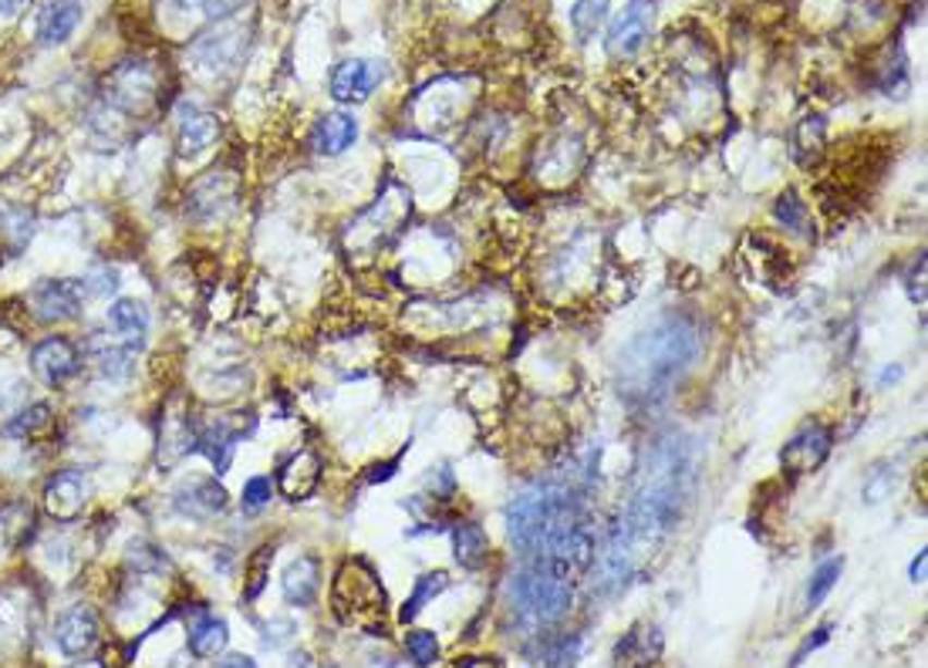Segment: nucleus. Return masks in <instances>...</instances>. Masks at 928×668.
Instances as JSON below:
<instances>
[{"mask_svg": "<svg viewBox=\"0 0 928 668\" xmlns=\"http://www.w3.org/2000/svg\"><path fill=\"white\" fill-rule=\"evenodd\" d=\"M240 433L230 426V422H213V426L196 429V449L210 456V463L217 466V473H227L230 460H233V449H236Z\"/></svg>", "mask_w": 928, "mask_h": 668, "instance_id": "a878e982", "label": "nucleus"}, {"mask_svg": "<svg viewBox=\"0 0 928 668\" xmlns=\"http://www.w3.org/2000/svg\"><path fill=\"white\" fill-rule=\"evenodd\" d=\"M510 602L524 618L537 624H558L574 605V581L534 560L530 568H524L510 581Z\"/></svg>", "mask_w": 928, "mask_h": 668, "instance_id": "39448f33", "label": "nucleus"}, {"mask_svg": "<svg viewBox=\"0 0 928 668\" xmlns=\"http://www.w3.org/2000/svg\"><path fill=\"white\" fill-rule=\"evenodd\" d=\"M608 11H611V0H577V4L571 8V27H574L577 38L581 41L598 38V31L608 21Z\"/></svg>", "mask_w": 928, "mask_h": 668, "instance_id": "cd10ccee", "label": "nucleus"}, {"mask_svg": "<svg viewBox=\"0 0 928 668\" xmlns=\"http://www.w3.org/2000/svg\"><path fill=\"white\" fill-rule=\"evenodd\" d=\"M82 0H48L38 14V41L48 48L64 45L82 24Z\"/></svg>", "mask_w": 928, "mask_h": 668, "instance_id": "a211bd4d", "label": "nucleus"}, {"mask_svg": "<svg viewBox=\"0 0 928 668\" xmlns=\"http://www.w3.org/2000/svg\"><path fill=\"white\" fill-rule=\"evenodd\" d=\"M220 138V122L210 112H190L180 122V138H176V153L183 159H196L203 153H210L213 143Z\"/></svg>", "mask_w": 928, "mask_h": 668, "instance_id": "4be33fe9", "label": "nucleus"}, {"mask_svg": "<svg viewBox=\"0 0 928 668\" xmlns=\"http://www.w3.org/2000/svg\"><path fill=\"white\" fill-rule=\"evenodd\" d=\"M82 284H85L88 297H109V294L119 291V270L115 267H98L88 277H82Z\"/></svg>", "mask_w": 928, "mask_h": 668, "instance_id": "58836bf2", "label": "nucleus"}, {"mask_svg": "<svg viewBox=\"0 0 928 668\" xmlns=\"http://www.w3.org/2000/svg\"><path fill=\"white\" fill-rule=\"evenodd\" d=\"M696 494V456L689 439L662 436L645 452V463L638 473L635 497L618 520L608 550L601 557V571L608 587H622L645 560V554L656 550L685 517Z\"/></svg>", "mask_w": 928, "mask_h": 668, "instance_id": "f257e3e1", "label": "nucleus"}, {"mask_svg": "<svg viewBox=\"0 0 928 668\" xmlns=\"http://www.w3.org/2000/svg\"><path fill=\"white\" fill-rule=\"evenodd\" d=\"M355 138H358V119L352 112H328L318 119L312 132V149L318 156H341L355 146Z\"/></svg>", "mask_w": 928, "mask_h": 668, "instance_id": "aec40b11", "label": "nucleus"}, {"mask_svg": "<svg viewBox=\"0 0 928 668\" xmlns=\"http://www.w3.org/2000/svg\"><path fill=\"white\" fill-rule=\"evenodd\" d=\"M773 217L794 233H804L807 230V203L797 196V190H783L773 203Z\"/></svg>", "mask_w": 928, "mask_h": 668, "instance_id": "473e14b6", "label": "nucleus"}, {"mask_svg": "<svg viewBox=\"0 0 928 668\" xmlns=\"http://www.w3.org/2000/svg\"><path fill=\"white\" fill-rule=\"evenodd\" d=\"M98 642V618L88 605H72L54 621V645L61 655L78 658Z\"/></svg>", "mask_w": 928, "mask_h": 668, "instance_id": "4468645a", "label": "nucleus"}, {"mask_svg": "<svg viewBox=\"0 0 928 668\" xmlns=\"http://www.w3.org/2000/svg\"><path fill=\"white\" fill-rule=\"evenodd\" d=\"M109 328L119 335L125 348H139L149 335V311L139 301L122 297L109 307Z\"/></svg>", "mask_w": 928, "mask_h": 668, "instance_id": "5701e85b", "label": "nucleus"}, {"mask_svg": "<svg viewBox=\"0 0 928 668\" xmlns=\"http://www.w3.org/2000/svg\"><path fill=\"white\" fill-rule=\"evenodd\" d=\"M281 591L291 608H312L321 591V560L315 554H301L297 560H291L281 578Z\"/></svg>", "mask_w": 928, "mask_h": 668, "instance_id": "dca6fc26", "label": "nucleus"}, {"mask_svg": "<svg viewBox=\"0 0 928 668\" xmlns=\"http://www.w3.org/2000/svg\"><path fill=\"white\" fill-rule=\"evenodd\" d=\"M230 206H233V186L223 180V175H210V180L196 183V190L190 193L186 214L196 223H213V220L227 217Z\"/></svg>", "mask_w": 928, "mask_h": 668, "instance_id": "412c9836", "label": "nucleus"}, {"mask_svg": "<svg viewBox=\"0 0 928 668\" xmlns=\"http://www.w3.org/2000/svg\"><path fill=\"white\" fill-rule=\"evenodd\" d=\"M831 446H834V433L828 426H820V422H810V426H804L780 449V466L794 476L814 473L831 456Z\"/></svg>", "mask_w": 928, "mask_h": 668, "instance_id": "9d476101", "label": "nucleus"}, {"mask_svg": "<svg viewBox=\"0 0 928 668\" xmlns=\"http://www.w3.org/2000/svg\"><path fill=\"white\" fill-rule=\"evenodd\" d=\"M24 4H27V0H0V14L14 17L17 11H24Z\"/></svg>", "mask_w": 928, "mask_h": 668, "instance_id": "49530a36", "label": "nucleus"}, {"mask_svg": "<svg viewBox=\"0 0 928 668\" xmlns=\"http://www.w3.org/2000/svg\"><path fill=\"white\" fill-rule=\"evenodd\" d=\"M891 483H895V476H871L868 483H865V497L871 500V503H878V500H884L888 497V489H891Z\"/></svg>", "mask_w": 928, "mask_h": 668, "instance_id": "79ce46f5", "label": "nucleus"}, {"mask_svg": "<svg viewBox=\"0 0 928 668\" xmlns=\"http://www.w3.org/2000/svg\"><path fill=\"white\" fill-rule=\"evenodd\" d=\"M156 88H159V78H156V72H152V64L149 61H125V64H119L115 72L109 75V82H106V95H109V101L115 105V109H122V112H146L149 105L156 101Z\"/></svg>", "mask_w": 928, "mask_h": 668, "instance_id": "423d86ee", "label": "nucleus"}, {"mask_svg": "<svg viewBox=\"0 0 928 668\" xmlns=\"http://www.w3.org/2000/svg\"><path fill=\"white\" fill-rule=\"evenodd\" d=\"M386 78V68L378 61L368 58H352V61H341L334 72H331V98L341 105H355L365 101L378 85Z\"/></svg>", "mask_w": 928, "mask_h": 668, "instance_id": "f8f14e48", "label": "nucleus"}, {"mask_svg": "<svg viewBox=\"0 0 928 668\" xmlns=\"http://www.w3.org/2000/svg\"><path fill=\"white\" fill-rule=\"evenodd\" d=\"M217 668H257V661L251 655H227Z\"/></svg>", "mask_w": 928, "mask_h": 668, "instance_id": "37998d69", "label": "nucleus"}, {"mask_svg": "<svg viewBox=\"0 0 928 668\" xmlns=\"http://www.w3.org/2000/svg\"><path fill=\"white\" fill-rule=\"evenodd\" d=\"M0 233L8 236L11 251H21L24 243L30 240V233H34V220L27 217V209H17V206L0 209Z\"/></svg>", "mask_w": 928, "mask_h": 668, "instance_id": "f704fd0d", "label": "nucleus"}, {"mask_svg": "<svg viewBox=\"0 0 928 668\" xmlns=\"http://www.w3.org/2000/svg\"><path fill=\"white\" fill-rule=\"evenodd\" d=\"M567 503H574V497L561 483H534V486L521 489V494L513 497L510 507H506V534H510L513 547H517L524 557H537L547 523H551V517Z\"/></svg>", "mask_w": 928, "mask_h": 668, "instance_id": "20e7f679", "label": "nucleus"}, {"mask_svg": "<svg viewBox=\"0 0 928 668\" xmlns=\"http://www.w3.org/2000/svg\"><path fill=\"white\" fill-rule=\"evenodd\" d=\"M456 668H503L497 658H479V655H473V658H466V661H460Z\"/></svg>", "mask_w": 928, "mask_h": 668, "instance_id": "c03bdc74", "label": "nucleus"}, {"mask_svg": "<svg viewBox=\"0 0 928 668\" xmlns=\"http://www.w3.org/2000/svg\"><path fill=\"white\" fill-rule=\"evenodd\" d=\"M270 564H273V547H270V544L257 547V554L247 560V574H244V602H257V597L264 594L267 578H270Z\"/></svg>", "mask_w": 928, "mask_h": 668, "instance_id": "7c9ffc66", "label": "nucleus"}, {"mask_svg": "<svg viewBox=\"0 0 928 668\" xmlns=\"http://www.w3.org/2000/svg\"><path fill=\"white\" fill-rule=\"evenodd\" d=\"M445 587H450V574H445V571L423 574V578L416 581V587H412V594L405 597V605L399 608V621H402V624H412V621H416V618L426 611V605H432Z\"/></svg>", "mask_w": 928, "mask_h": 668, "instance_id": "bb28decb", "label": "nucleus"}, {"mask_svg": "<svg viewBox=\"0 0 928 668\" xmlns=\"http://www.w3.org/2000/svg\"><path fill=\"white\" fill-rule=\"evenodd\" d=\"M831 635H834V621H823L820 628H814V635H807V639L801 642V648L794 652V661H790V668L804 665L810 652H817L820 645H828V642H831Z\"/></svg>", "mask_w": 928, "mask_h": 668, "instance_id": "a19ab883", "label": "nucleus"}, {"mask_svg": "<svg viewBox=\"0 0 928 668\" xmlns=\"http://www.w3.org/2000/svg\"><path fill=\"white\" fill-rule=\"evenodd\" d=\"M85 284L82 280H68V277H51L41 280V284L30 288V311L34 318L45 325H61V321H75L82 307H85Z\"/></svg>", "mask_w": 928, "mask_h": 668, "instance_id": "0eeeda50", "label": "nucleus"}, {"mask_svg": "<svg viewBox=\"0 0 928 668\" xmlns=\"http://www.w3.org/2000/svg\"><path fill=\"white\" fill-rule=\"evenodd\" d=\"M584 655V639L581 635H561L551 648L544 652L547 668H577Z\"/></svg>", "mask_w": 928, "mask_h": 668, "instance_id": "c9c22d12", "label": "nucleus"}, {"mask_svg": "<svg viewBox=\"0 0 928 668\" xmlns=\"http://www.w3.org/2000/svg\"><path fill=\"white\" fill-rule=\"evenodd\" d=\"M402 645H405L408 661L419 665V668H426V665H432L439 658V639H436V631H429V628H412Z\"/></svg>", "mask_w": 928, "mask_h": 668, "instance_id": "72a5a7b5", "label": "nucleus"}, {"mask_svg": "<svg viewBox=\"0 0 928 668\" xmlns=\"http://www.w3.org/2000/svg\"><path fill=\"white\" fill-rule=\"evenodd\" d=\"M453 557L466 571H479L490 557V537L479 523H460L453 531Z\"/></svg>", "mask_w": 928, "mask_h": 668, "instance_id": "393cba45", "label": "nucleus"}, {"mask_svg": "<svg viewBox=\"0 0 928 668\" xmlns=\"http://www.w3.org/2000/svg\"><path fill=\"white\" fill-rule=\"evenodd\" d=\"M841 571H844V557H831V560H823V564L810 574V581H807V597H804V608L807 611H817L823 602H828V594L838 587V581H841Z\"/></svg>", "mask_w": 928, "mask_h": 668, "instance_id": "c85d7f7f", "label": "nucleus"}, {"mask_svg": "<svg viewBox=\"0 0 928 668\" xmlns=\"http://www.w3.org/2000/svg\"><path fill=\"white\" fill-rule=\"evenodd\" d=\"M173 8L183 11V14H196V17H206V21H217V17H227L240 8V0H173Z\"/></svg>", "mask_w": 928, "mask_h": 668, "instance_id": "4c0bfd02", "label": "nucleus"}, {"mask_svg": "<svg viewBox=\"0 0 928 668\" xmlns=\"http://www.w3.org/2000/svg\"><path fill=\"white\" fill-rule=\"evenodd\" d=\"M318 483H321V460L315 449L294 452L278 473V486L288 500H307L318 489Z\"/></svg>", "mask_w": 928, "mask_h": 668, "instance_id": "f3484780", "label": "nucleus"}, {"mask_svg": "<svg viewBox=\"0 0 928 668\" xmlns=\"http://www.w3.org/2000/svg\"><path fill=\"white\" fill-rule=\"evenodd\" d=\"M925 564H928V554H925V550H918V557L912 560V581H915V584H921V581H925Z\"/></svg>", "mask_w": 928, "mask_h": 668, "instance_id": "a18cd8bd", "label": "nucleus"}, {"mask_svg": "<svg viewBox=\"0 0 928 668\" xmlns=\"http://www.w3.org/2000/svg\"><path fill=\"white\" fill-rule=\"evenodd\" d=\"M823 119L820 116H807L804 122H801V129H797V146H794V156H797V162L801 166H810V162H817V156H820V149H823Z\"/></svg>", "mask_w": 928, "mask_h": 668, "instance_id": "2f4dec72", "label": "nucleus"}, {"mask_svg": "<svg viewBox=\"0 0 928 668\" xmlns=\"http://www.w3.org/2000/svg\"><path fill=\"white\" fill-rule=\"evenodd\" d=\"M703 355V328L689 314H666L645 328L618 362V392L632 405L662 402Z\"/></svg>", "mask_w": 928, "mask_h": 668, "instance_id": "f03ea898", "label": "nucleus"}, {"mask_svg": "<svg viewBox=\"0 0 928 668\" xmlns=\"http://www.w3.org/2000/svg\"><path fill=\"white\" fill-rule=\"evenodd\" d=\"M651 17H656V11H651V0H628L625 11L618 14L608 27V38H605V48L611 58H632L645 48L648 34H651Z\"/></svg>", "mask_w": 928, "mask_h": 668, "instance_id": "1a4fd4ad", "label": "nucleus"}, {"mask_svg": "<svg viewBox=\"0 0 928 668\" xmlns=\"http://www.w3.org/2000/svg\"><path fill=\"white\" fill-rule=\"evenodd\" d=\"M85 500H88V483L78 470H61L45 486V507L61 523H72L85 510Z\"/></svg>", "mask_w": 928, "mask_h": 668, "instance_id": "2eb2a0df", "label": "nucleus"}, {"mask_svg": "<svg viewBox=\"0 0 928 668\" xmlns=\"http://www.w3.org/2000/svg\"><path fill=\"white\" fill-rule=\"evenodd\" d=\"M331 608L338 615L341 624L362 628L368 635H378L386 628V611H389V597L386 587L378 581V574L371 571L368 560L352 557L341 564L334 584H331Z\"/></svg>", "mask_w": 928, "mask_h": 668, "instance_id": "7ed1b4c3", "label": "nucleus"}, {"mask_svg": "<svg viewBox=\"0 0 928 668\" xmlns=\"http://www.w3.org/2000/svg\"><path fill=\"white\" fill-rule=\"evenodd\" d=\"M244 51H247V31L236 21H223L217 31L203 34V38H196L190 45L193 64L203 68V72H213V75H223V72H230V68H236V61L244 58Z\"/></svg>", "mask_w": 928, "mask_h": 668, "instance_id": "6e6552de", "label": "nucleus"}, {"mask_svg": "<svg viewBox=\"0 0 928 668\" xmlns=\"http://www.w3.org/2000/svg\"><path fill=\"white\" fill-rule=\"evenodd\" d=\"M270 497H273L270 476H254V479H247V483H244V494H240V500H244V510H260V507L270 503Z\"/></svg>", "mask_w": 928, "mask_h": 668, "instance_id": "ea45409f", "label": "nucleus"}, {"mask_svg": "<svg viewBox=\"0 0 928 668\" xmlns=\"http://www.w3.org/2000/svg\"><path fill=\"white\" fill-rule=\"evenodd\" d=\"M30 365H34V375H38L45 385H51V389H61L64 381H72L78 375L82 359H78L75 344L68 338H45L38 348H34Z\"/></svg>", "mask_w": 928, "mask_h": 668, "instance_id": "ddd939ff", "label": "nucleus"}, {"mask_svg": "<svg viewBox=\"0 0 928 668\" xmlns=\"http://www.w3.org/2000/svg\"><path fill=\"white\" fill-rule=\"evenodd\" d=\"M186 645L193 658H217L230 645V624L217 615H203L190 624Z\"/></svg>", "mask_w": 928, "mask_h": 668, "instance_id": "b1692460", "label": "nucleus"}, {"mask_svg": "<svg viewBox=\"0 0 928 668\" xmlns=\"http://www.w3.org/2000/svg\"><path fill=\"white\" fill-rule=\"evenodd\" d=\"M173 503L186 517H213L227 507V489L213 476H196V479L176 486Z\"/></svg>", "mask_w": 928, "mask_h": 668, "instance_id": "6ab92c4d", "label": "nucleus"}, {"mask_svg": "<svg viewBox=\"0 0 928 668\" xmlns=\"http://www.w3.org/2000/svg\"><path fill=\"white\" fill-rule=\"evenodd\" d=\"M666 652V635L659 624L638 621L614 642V668H656Z\"/></svg>", "mask_w": 928, "mask_h": 668, "instance_id": "9b49d317", "label": "nucleus"}, {"mask_svg": "<svg viewBox=\"0 0 928 668\" xmlns=\"http://www.w3.org/2000/svg\"><path fill=\"white\" fill-rule=\"evenodd\" d=\"M51 426V405L48 402H34V405H24L21 412L11 415V422L4 426V436L11 439H27V436H38Z\"/></svg>", "mask_w": 928, "mask_h": 668, "instance_id": "c756f323", "label": "nucleus"}, {"mask_svg": "<svg viewBox=\"0 0 928 668\" xmlns=\"http://www.w3.org/2000/svg\"><path fill=\"white\" fill-rule=\"evenodd\" d=\"M95 362H98V368H101V375H106V378H125L132 372V348L109 344V348L98 351Z\"/></svg>", "mask_w": 928, "mask_h": 668, "instance_id": "e433bc0d", "label": "nucleus"}]
</instances>
